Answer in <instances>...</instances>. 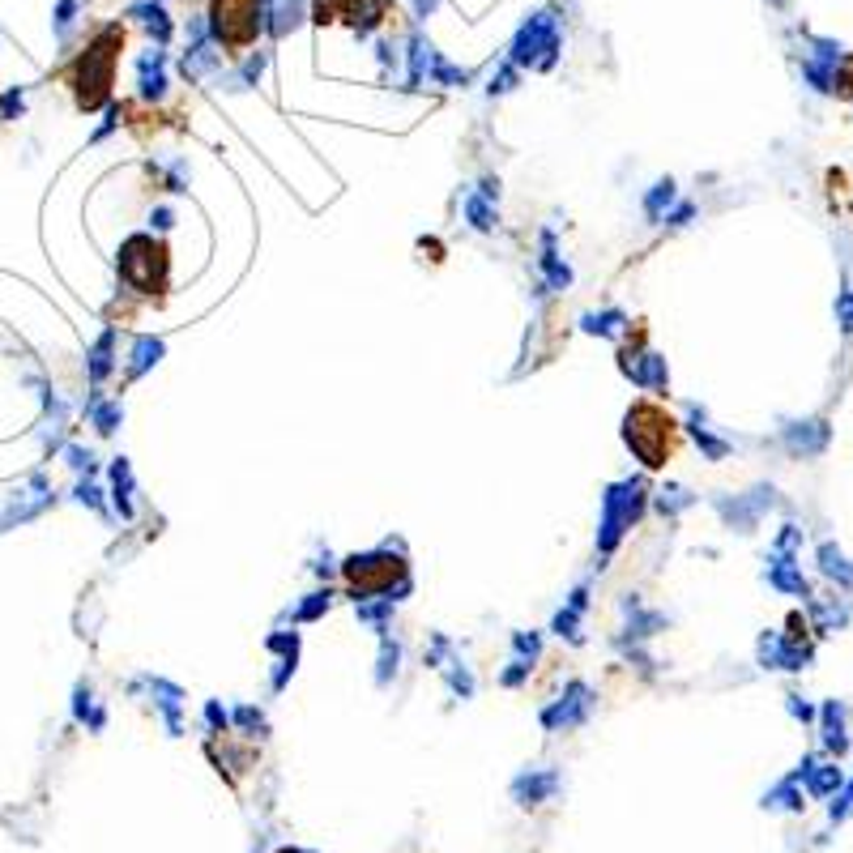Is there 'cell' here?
Segmentation results:
<instances>
[{
	"label": "cell",
	"mask_w": 853,
	"mask_h": 853,
	"mask_svg": "<svg viewBox=\"0 0 853 853\" xmlns=\"http://www.w3.org/2000/svg\"><path fill=\"white\" fill-rule=\"evenodd\" d=\"M210 26L213 39L223 43L231 56L248 52L261 39V0H210Z\"/></svg>",
	"instance_id": "2"
},
{
	"label": "cell",
	"mask_w": 853,
	"mask_h": 853,
	"mask_svg": "<svg viewBox=\"0 0 853 853\" xmlns=\"http://www.w3.org/2000/svg\"><path fill=\"white\" fill-rule=\"evenodd\" d=\"M389 14V0H321V22H350V26H372Z\"/></svg>",
	"instance_id": "4"
},
{
	"label": "cell",
	"mask_w": 853,
	"mask_h": 853,
	"mask_svg": "<svg viewBox=\"0 0 853 853\" xmlns=\"http://www.w3.org/2000/svg\"><path fill=\"white\" fill-rule=\"evenodd\" d=\"M628 444L649 465H666V457L674 452V419L658 406H636V414L628 419Z\"/></svg>",
	"instance_id": "3"
},
{
	"label": "cell",
	"mask_w": 853,
	"mask_h": 853,
	"mask_svg": "<svg viewBox=\"0 0 853 853\" xmlns=\"http://www.w3.org/2000/svg\"><path fill=\"white\" fill-rule=\"evenodd\" d=\"M115 56H120V35H115V30H103L82 56L73 60L69 85H73V94H77V107L94 112V107L107 103L112 82H115Z\"/></svg>",
	"instance_id": "1"
}]
</instances>
